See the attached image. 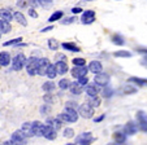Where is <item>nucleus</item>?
Segmentation results:
<instances>
[{
	"label": "nucleus",
	"mask_w": 147,
	"mask_h": 145,
	"mask_svg": "<svg viewBox=\"0 0 147 145\" xmlns=\"http://www.w3.org/2000/svg\"><path fill=\"white\" fill-rule=\"evenodd\" d=\"M59 118H60L63 122H68V123H74L77 122L78 118H80V113L78 110L76 109H72V108H67L65 106L64 112L59 114Z\"/></svg>",
	"instance_id": "1"
},
{
	"label": "nucleus",
	"mask_w": 147,
	"mask_h": 145,
	"mask_svg": "<svg viewBox=\"0 0 147 145\" xmlns=\"http://www.w3.org/2000/svg\"><path fill=\"white\" fill-rule=\"evenodd\" d=\"M38 66H39V57L31 56V57H29L28 61H26L25 69L30 77H34V75L38 74Z\"/></svg>",
	"instance_id": "2"
},
{
	"label": "nucleus",
	"mask_w": 147,
	"mask_h": 145,
	"mask_svg": "<svg viewBox=\"0 0 147 145\" xmlns=\"http://www.w3.org/2000/svg\"><path fill=\"white\" fill-rule=\"evenodd\" d=\"M26 61H28V58H26V56L24 55V53H17V55L13 57L12 63H11L12 70H14V71L22 70V69L26 66Z\"/></svg>",
	"instance_id": "3"
},
{
	"label": "nucleus",
	"mask_w": 147,
	"mask_h": 145,
	"mask_svg": "<svg viewBox=\"0 0 147 145\" xmlns=\"http://www.w3.org/2000/svg\"><path fill=\"white\" fill-rule=\"evenodd\" d=\"M11 141L13 145H26L28 144V136L24 134L22 130H17L11 135Z\"/></svg>",
	"instance_id": "4"
},
{
	"label": "nucleus",
	"mask_w": 147,
	"mask_h": 145,
	"mask_svg": "<svg viewBox=\"0 0 147 145\" xmlns=\"http://www.w3.org/2000/svg\"><path fill=\"white\" fill-rule=\"evenodd\" d=\"M39 136L45 137L47 140H55L56 139V130L52 128L51 126H48L47 123L42 124L40 130H39Z\"/></svg>",
	"instance_id": "5"
},
{
	"label": "nucleus",
	"mask_w": 147,
	"mask_h": 145,
	"mask_svg": "<svg viewBox=\"0 0 147 145\" xmlns=\"http://www.w3.org/2000/svg\"><path fill=\"white\" fill-rule=\"evenodd\" d=\"M94 109L95 108H92L89 102H85V104L80 105V108H78L80 117L85 118V119H90V118L94 117Z\"/></svg>",
	"instance_id": "6"
},
{
	"label": "nucleus",
	"mask_w": 147,
	"mask_h": 145,
	"mask_svg": "<svg viewBox=\"0 0 147 145\" xmlns=\"http://www.w3.org/2000/svg\"><path fill=\"white\" fill-rule=\"evenodd\" d=\"M95 141L91 132H82L76 137V145H90Z\"/></svg>",
	"instance_id": "7"
},
{
	"label": "nucleus",
	"mask_w": 147,
	"mask_h": 145,
	"mask_svg": "<svg viewBox=\"0 0 147 145\" xmlns=\"http://www.w3.org/2000/svg\"><path fill=\"white\" fill-rule=\"evenodd\" d=\"M95 19H96V14H95L94 11L91 9H87V11L82 12V16H81V22L83 25H91L94 23Z\"/></svg>",
	"instance_id": "8"
},
{
	"label": "nucleus",
	"mask_w": 147,
	"mask_h": 145,
	"mask_svg": "<svg viewBox=\"0 0 147 145\" xmlns=\"http://www.w3.org/2000/svg\"><path fill=\"white\" fill-rule=\"evenodd\" d=\"M137 123L142 132H147V114L143 110L137 112Z\"/></svg>",
	"instance_id": "9"
},
{
	"label": "nucleus",
	"mask_w": 147,
	"mask_h": 145,
	"mask_svg": "<svg viewBox=\"0 0 147 145\" xmlns=\"http://www.w3.org/2000/svg\"><path fill=\"white\" fill-rule=\"evenodd\" d=\"M109 75L107 74V73H98V74H95L94 77V83H96L99 87H106V86L109 84Z\"/></svg>",
	"instance_id": "10"
},
{
	"label": "nucleus",
	"mask_w": 147,
	"mask_h": 145,
	"mask_svg": "<svg viewBox=\"0 0 147 145\" xmlns=\"http://www.w3.org/2000/svg\"><path fill=\"white\" fill-rule=\"evenodd\" d=\"M89 66H74V67L70 70V74H72L73 78L78 79V78H82V77H86L87 73H89Z\"/></svg>",
	"instance_id": "11"
},
{
	"label": "nucleus",
	"mask_w": 147,
	"mask_h": 145,
	"mask_svg": "<svg viewBox=\"0 0 147 145\" xmlns=\"http://www.w3.org/2000/svg\"><path fill=\"white\" fill-rule=\"evenodd\" d=\"M51 65L50 60L47 57H40L39 58V66H38V75L40 77H45L46 73H47L48 66Z\"/></svg>",
	"instance_id": "12"
},
{
	"label": "nucleus",
	"mask_w": 147,
	"mask_h": 145,
	"mask_svg": "<svg viewBox=\"0 0 147 145\" xmlns=\"http://www.w3.org/2000/svg\"><path fill=\"white\" fill-rule=\"evenodd\" d=\"M46 123L57 131V130H60L61 126H63V120H61L59 117H56V118L55 117H48L47 119H46Z\"/></svg>",
	"instance_id": "13"
},
{
	"label": "nucleus",
	"mask_w": 147,
	"mask_h": 145,
	"mask_svg": "<svg viewBox=\"0 0 147 145\" xmlns=\"http://www.w3.org/2000/svg\"><path fill=\"white\" fill-rule=\"evenodd\" d=\"M85 91H86L87 96H98L100 93V87L96 83H89V84L85 87Z\"/></svg>",
	"instance_id": "14"
},
{
	"label": "nucleus",
	"mask_w": 147,
	"mask_h": 145,
	"mask_svg": "<svg viewBox=\"0 0 147 145\" xmlns=\"http://www.w3.org/2000/svg\"><path fill=\"white\" fill-rule=\"evenodd\" d=\"M138 130H139L138 123H136V122H133V120H129L128 123L124 126V132L126 135H134Z\"/></svg>",
	"instance_id": "15"
},
{
	"label": "nucleus",
	"mask_w": 147,
	"mask_h": 145,
	"mask_svg": "<svg viewBox=\"0 0 147 145\" xmlns=\"http://www.w3.org/2000/svg\"><path fill=\"white\" fill-rule=\"evenodd\" d=\"M55 66H56V70H57V74L59 75L67 74L68 70H69V66H68L67 61H56Z\"/></svg>",
	"instance_id": "16"
},
{
	"label": "nucleus",
	"mask_w": 147,
	"mask_h": 145,
	"mask_svg": "<svg viewBox=\"0 0 147 145\" xmlns=\"http://www.w3.org/2000/svg\"><path fill=\"white\" fill-rule=\"evenodd\" d=\"M11 63H12V58H11L9 52H5V51L0 52V66H1V67H7V66H9Z\"/></svg>",
	"instance_id": "17"
},
{
	"label": "nucleus",
	"mask_w": 147,
	"mask_h": 145,
	"mask_svg": "<svg viewBox=\"0 0 147 145\" xmlns=\"http://www.w3.org/2000/svg\"><path fill=\"white\" fill-rule=\"evenodd\" d=\"M89 70L91 71L92 74H98V73H102V71H103V65H102V62H100V61H96V60L91 61V62L89 63Z\"/></svg>",
	"instance_id": "18"
},
{
	"label": "nucleus",
	"mask_w": 147,
	"mask_h": 145,
	"mask_svg": "<svg viewBox=\"0 0 147 145\" xmlns=\"http://www.w3.org/2000/svg\"><path fill=\"white\" fill-rule=\"evenodd\" d=\"M61 48H64L68 52H81V48L78 45H76V43H72V41H64L61 43Z\"/></svg>",
	"instance_id": "19"
},
{
	"label": "nucleus",
	"mask_w": 147,
	"mask_h": 145,
	"mask_svg": "<svg viewBox=\"0 0 147 145\" xmlns=\"http://www.w3.org/2000/svg\"><path fill=\"white\" fill-rule=\"evenodd\" d=\"M83 88H85V87H82V86H81L80 83H78V80H77V82L70 83L69 90H70V93H72V95L78 96V95H81V93L83 92Z\"/></svg>",
	"instance_id": "20"
},
{
	"label": "nucleus",
	"mask_w": 147,
	"mask_h": 145,
	"mask_svg": "<svg viewBox=\"0 0 147 145\" xmlns=\"http://www.w3.org/2000/svg\"><path fill=\"white\" fill-rule=\"evenodd\" d=\"M11 31H12L11 22L0 18V34H8V33H11Z\"/></svg>",
	"instance_id": "21"
},
{
	"label": "nucleus",
	"mask_w": 147,
	"mask_h": 145,
	"mask_svg": "<svg viewBox=\"0 0 147 145\" xmlns=\"http://www.w3.org/2000/svg\"><path fill=\"white\" fill-rule=\"evenodd\" d=\"M13 17L14 19L17 21V23H20L21 26H28V21H26V17L24 16V13H21V12H13Z\"/></svg>",
	"instance_id": "22"
},
{
	"label": "nucleus",
	"mask_w": 147,
	"mask_h": 145,
	"mask_svg": "<svg viewBox=\"0 0 147 145\" xmlns=\"http://www.w3.org/2000/svg\"><path fill=\"white\" fill-rule=\"evenodd\" d=\"M113 140L115 142H117V144H124L125 141H126V134H125L124 131H117L113 134Z\"/></svg>",
	"instance_id": "23"
},
{
	"label": "nucleus",
	"mask_w": 147,
	"mask_h": 145,
	"mask_svg": "<svg viewBox=\"0 0 147 145\" xmlns=\"http://www.w3.org/2000/svg\"><path fill=\"white\" fill-rule=\"evenodd\" d=\"M0 18L11 22L12 19L14 18V17H13V13H12V12L9 11V9H7V8H1V9H0Z\"/></svg>",
	"instance_id": "24"
},
{
	"label": "nucleus",
	"mask_w": 147,
	"mask_h": 145,
	"mask_svg": "<svg viewBox=\"0 0 147 145\" xmlns=\"http://www.w3.org/2000/svg\"><path fill=\"white\" fill-rule=\"evenodd\" d=\"M57 70H56V66L55 63H51L50 66H48L47 69V73H46V77L48 78V79H55L56 77H57Z\"/></svg>",
	"instance_id": "25"
},
{
	"label": "nucleus",
	"mask_w": 147,
	"mask_h": 145,
	"mask_svg": "<svg viewBox=\"0 0 147 145\" xmlns=\"http://www.w3.org/2000/svg\"><path fill=\"white\" fill-rule=\"evenodd\" d=\"M55 88H56V84H55V82H52V79L47 80V82H45L42 84V90L45 91V92H53Z\"/></svg>",
	"instance_id": "26"
},
{
	"label": "nucleus",
	"mask_w": 147,
	"mask_h": 145,
	"mask_svg": "<svg viewBox=\"0 0 147 145\" xmlns=\"http://www.w3.org/2000/svg\"><path fill=\"white\" fill-rule=\"evenodd\" d=\"M137 87H134V86H131L130 83H128V84L122 86L121 88V92L125 93V95H133V93H137Z\"/></svg>",
	"instance_id": "27"
},
{
	"label": "nucleus",
	"mask_w": 147,
	"mask_h": 145,
	"mask_svg": "<svg viewBox=\"0 0 147 145\" xmlns=\"http://www.w3.org/2000/svg\"><path fill=\"white\" fill-rule=\"evenodd\" d=\"M111 41L115 44V45H124L125 44L124 36L120 35V34H113V35L111 36Z\"/></svg>",
	"instance_id": "28"
},
{
	"label": "nucleus",
	"mask_w": 147,
	"mask_h": 145,
	"mask_svg": "<svg viewBox=\"0 0 147 145\" xmlns=\"http://www.w3.org/2000/svg\"><path fill=\"white\" fill-rule=\"evenodd\" d=\"M47 44H48V48H50L51 51H53V52H56V51H57L59 48L61 47V44L59 43V41L56 40L55 38H50V39H48Z\"/></svg>",
	"instance_id": "29"
},
{
	"label": "nucleus",
	"mask_w": 147,
	"mask_h": 145,
	"mask_svg": "<svg viewBox=\"0 0 147 145\" xmlns=\"http://www.w3.org/2000/svg\"><path fill=\"white\" fill-rule=\"evenodd\" d=\"M64 17V12L63 11H55L50 16V18H48V22H55V21H60L61 18Z\"/></svg>",
	"instance_id": "30"
},
{
	"label": "nucleus",
	"mask_w": 147,
	"mask_h": 145,
	"mask_svg": "<svg viewBox=\"0 0 147 145\" xmlns=\"http://www.w3.org/2000/svg\"><path fill=\"white\" fill-rule=\"evenodd\" d=\"M87 102H89L92 108H98V106H100V104H102V99H100L99 96H89Z\"/></svg>",
	"instance_id": "31"
},
{
	"label": "nucleus",
	"mask_w": 147,
	"mask_h": 145,
	"mask_svg": "<svg viewBox=\"0 0 147 145\" xmlns=\"http://www.w3.org/2000/svg\"><path fill=\"white\" fill-rule=\"evenodd\" d=\"M128 82H129V83H134V84L138 86V87H143V86L147 84V79H142V78H137V77L129 78Z\"/></svg>",
	"instance_id": "32"
},
{
	"label": "nucleus",
	"mask_w": 147,
	"mask_h": 145,
	"mask_svg": "<svg viewBox=\"0 0 147 145\" xmlns=\"http://www.w3.org/2000/svg\"><path fill=\"white\" fill-rule=\"evenodd\" d=\"M21 130H22L24 134H25L28 137L34 136V135H33V130H31V122H25V123L22 124V127H21Z\"/></svg>",
	"instance_id": "33"
},
{
	"label": "nucleus",
	"mask_w": 147,
	"mask_h": 145,
	"mask_svg": "<svg viewBox=\"0 0 147 145\" xmlns=\"http://www.w3.org/2000/svg\"><path fill=\"white\" fill-rule=\"evenodd\" d=\"M115 91L112 90L109 86H106V87H103V91H102V96L104 99H111L112 96H113Z\"/></svg>",
	"instance_id": "34"
},
{
	"label": "nucleus",
	"mask_w": 147,
	"mask_h": 145,
	"mask_svg": "<svg viewBox=\"0 0 147 145\" xmlns=\"http://www.w3.org/2000/svg\"><path fill=\"white\" fill-rule=\"evenodd\" d=\"M42 122H39V120H34V122H31V130H33V135L34 136H39V130H40L42 127Z\"/></svg>",
	"instance_id": "35"
},
{
	"label": "nucleus",
	"mask_w": 147,
	"mask_h": 145,
	"mask_svg": "<svg viewBox=\"0 0 147 145\" xmlns=\"http://www.w3.org/2000/svg\"><path fill=\"white\" fill-rule=\"evenodd\" d=\"M57 86H59V88H60V90H63V91L69 90V87H70V80L67 79V78H63V79H60V82L57 83Z\"/></svg>",
	"instance_id": "36"
},
{
	"label": "nucleus",
	"mask_w": 147,
	"mask_h": 145,
	"mask_svg": "<svg viewBox=\"0 0 147 145\" xmlns=\"http://www.w3.org/2000/svg\"><path fill=\"white\" fill-rule=\"evenodd\" d=\"M115 57H120V58H129L131 57V52H129V51H117V52L113 53Z\"/></svg>",
	"instance_id": "37"
},
{
	"label": "nucleus",
	"mask_w": 147,
	"mask_h": 145,
	"mask_svg": "<svg viewBox=\"0 0 147 145\" xmlns=\"http://www.w3.org/2000/svg\"><path fill=\"white\" fill-rule=\"evenodd\" d=\"M22 41V38L20 36V38H14V39H11V40H8V41H4L3 43V45L4 47H11V45H17V44H20Z\"/></svg>",
	"instance_id": "38"
},
{
	"label": "nucleus",
	"mask_w": 147,
	"mask_h": 145,
	"mask_svg": "<svg viewBox=\"0 0 147 145\" xmlns=\"http://www.w3.org/2000/svg\"><path fill=\"white\" fill-rule=\"evenodd\" d=\"M39 112H40V114L42 115H47V114H50L51 113V106H50V104H43L40 106V109H39Z\"/></svg>",
	"instance_id": "39"
},
{
	"label": "nucleus",
	"mask_w": 147,
	"mask_h": 145,
	"mask_svg": "<svg viewBox=\"0 0 147 145\" xmlns=\"http://www.w3.org/2000/svg\"><path fill=\"white\" fill-rule=\"evenodd\" d=\"M72 62H73V65H74V66H85V65H86V60H85V58H82V57L73 58Z\"/></svg>",
	"instance_id": "40"
},
{
	"label": "nucleus",
	"mask_w": 147,
	"mask_h": 145,
	"mask_svg": "<svg viewBox=\"0 0 147 145\" xmlns=\"http://www.w3.org/2000/svg\"><path fill=\"white\" fill-rule=\"evenodd\" d=\"M63 135H64V137H67V139H73L74 137V130L73 128H65L64 131H63Z\"/></svg>",
	"instance_id": "41"
},
{
	"label": "nucleus",
	"mask_w": 147,
	"mask_h": 145,
	"mask_svg": "<svg viewBox=\"0 0 147 145\" xmlns=\"http://www.w3.org/2000/svg\"><path fill=\"white\" fill-rule=\"evenodd\" d=\"M77 21V17L72 16V17H65L63 21H61V25H72L73 22Z\"/></svg>",
	"instance_id": "42"
},
{
	"label": "nucleus",
	"mask_w": 147,
	"mask_h": 145,
	"mask_svg": "<svg viewBox=\"0 0 147 145\" xmlns=\"http://www.w3.org/2000/svg\"><path fill=\"white\" fill-rule=\"evenodd\" d=\"M52 3H53V0H39V4H40V7L42 8H50L51 5H52Z\"/></svg>",
	"instance_id": "43"
},
{
	"label": "nucleus",
	"mask_w": 147,
	"mask_h": 145,
	"mask_svg": "<svg viewBox=\"0 0 147 145\" xmlns=\"http://www.w3.org/2000/svg\"><path fill=\"white\" fill-rule=\"evenodd\" d=\"M43 100H45L46 104H52L53 102V96L51 92H47L45 96H43Z\"/></svg>",
	"instance_id": "44"
},
{
	"label": "nucleus",
	"mask_w": 147,
	"mask_h": 145,
	"mask_svg": "<svg viewBox=\"0 0 147 145\" xmlns=\"http://www.w3.org/2000/svg\"><path fill=\"white\" fill-rule=\"evenodd\" d=\"M78 83H80L82 87H86L87 84H89V78H87V75L86 77H82V78H78Z\"/></svg>",
	"instance_id": "45"
},
{
	"label": "nucleus",
	"mask_w": 147,
	"mask_h": 145,
	"mask_svg": "<svg viewBox=\"0 0 147 145\" xmlns=\"http://www.w3.org/2000/svg\"><path fill=\"white\" fill-rule=\"evenodd\" d=\"M28 5H29L28 0H17V7H18V8L24 9V8H26Z\"/></svg>",
	"instance_id": "46"
},
{
	"label": "nucleus",
	"mask_w": 147,
	"mask_h": 145,
	"mask_svg": "<svg viewBox=\"0 0 147 145\" xmlns=\"http://www.w3.org/2000/svg\"><path fill=\"white\" fill-rule=\"evenodd\" d=\"M28 4L30 5V8H38L40 4H39V0H28Z\"/></svg>",
	"instance_id": "47"
},
{
	"label": "nucleus",
	"mask_w": 147,
	"mask_h": 145,
	"mask_svg": "<svg viewBox=\"0 0 147 145\" xmlns=\"http://www.w3.org/2000/svg\"><path fill=\"white\" fill-rule=\"evenodd\" d=\"M65 106H67V108H72V109H76V110L80 108V106H78V104H77L76 101H68L67 104H65Z\"/></svg>",
	"instance_id": "48"
},
{
	"label": "nucleus",
	"mask_w": 147,
	"mask_h": 145,
	"mask_svg": "<svg viewBox=\"0 0 147 145\" xmlns=\"http://www.w3.org/2000/svg\"><path fill=\"white\" fill-rule=\"evenodd\" d=\"M28 13H29V16H30L31 18H38V13H36L35 8H29Z\"/></svg>",
	"instance_id": "49"
},
{
	"label": "nucleus",
	"mask_w": 147,
	"mask_h": 145,
	"mask_svg": "<svg viewBox=\"0 0 147 145\" xmlns=\"http://www.w3.org/2000/svg\"><path fill=\"white\" fill-rule=\"evenodd\" d=\"M136 51L138 53H141V55H147V48L146 47H137Z\"/></svg>",
	"instance_id": "50"
},
{
	"label": "nucleus",
	"mask_w": 147,
	"mask_h": 145,
	"mask_svg": "<svg viewBox=\"0 0 147 145\" xmlns=\"http://www.w3.org/2000/svg\"><path fill=\"white\" fill-rule=\"evenodd\" d=\"M83 9L81 8V7H74V8H72V13L73 14H78V13H82Z\"/></svg>",
	"instance_id": "51"
},
{
	"label": "nucleus",
	"mask_w": 147,
	"mask_h": 145,
	"mask_svg": "<svg viewBox=\"0 0 147 145\" xmlns=\"http://www.w3.org/2000/svg\"><path fill=\"white\" fill-rule=\"evenodd\" d=\"M106 118V114H100L99 117H96V118H94V122L95 123H99V122H102L103 119Z\"/></svg>",
	"instance_id": "52"
},
{
	"label": "nucleus",
	"mask_w": 147,
	"mask_h": 145,
	"mask_svg": "<svg viewBox=\"0 0 147 145\" xmlns=\"http://www.w3.org/2000/svg\"><path fill=\"white\" fill-rule=\"evenodd\" d=\"M51 30H53V26L51 25V26H47V27H43L40 30V33H48V31H51Z\"/></svg>",
	"instance_id": "53"
},
{
	"label": "nucleus",
	"mask_w": 147,
	"mask_h": 145,
	"mask_svg": "<svg viewBox=\"0 0 147 145\" xmlns=\"http://www.w3.org/2000/svg\"><path fill=\"white\" fill-rule=\"evenodd\" d=\"M141 65L144 66V67H147V55H144V57L141 60Z\"/></svg>",
	"instance_id": "54"
},
{
	"label": "nucleus",
	"mask_w": 147,
	"mask_h": 145,
	"mask_svg": "<svg viewBox=\"0 0 147 145\" xmlns=\"http://www.w3.org/2000/svg\"><path fill=\"white\" fill-rule=\"evenodd\" d=\"M57 61H67V57H65V55H61V53H59V55H57Z\"/></svg>",
	"instance_id": "55"
},
{
	"label": "nucleus",
	"mask_w": 147,
	"mask_h": 145,
	"mask_svg": "<svg viewBox=\"0 0 147 145\" xmlns=\"http://www.w3.org/2000/svg\"><path fill=\"white\" fill-rule=\"evenodd\" d=\"M3 145H13V142H12V141H11V139H9V140H7V141H4V142H3Z\"/></svg>",
	"instance_id": "56"
},
{
	"label": "nucleus",
	"mask_w": 147,
	"mask_h": 145,
	"mask_svg": "<svg viewBox=\"0 0 147 145\" xmlns=\"http://www.w3.org/2000/svg\"><path fill=\"white\" fill-rule=\"evenodd\" d=\"M107 145H120V144H117V142H108Z\"/></svg>",
	"instance_id": "57"
},
{
	"label": "nucleus",
	"mask_w": 147,
	"mask_h": 145,
	"mask_svg": "<svg viewBox=\"0 0 147 145\" xmlns=\"http://www.w3.org/2000/svg\"><path fill=\"white\" fill-rule=\"evenodd\" d=\"M65 145H76V144H72V142H69V144H65Z\"/></svg>",
	"instance_id": "58"
},
{
	"label": "nucleus",
	"mask_w": 147,
	"mask_h": 145,
	"mask_svg": "<svg viewBox=\"0 0 147 145\" xmlns=\"http://www.w3.org/2000/svg\"><path fill=\"white\" fill-rule=\"evenodd\" d=\"M85 1H94V0H85Z\"/></svg>",
	"instance_id": "59"
},
{
	"label": "nucleus",
	"mask_w": 147,
	"mask_h": 145,
	"mask_svg": "<svg viewBox=\"0 0 147 145\" xmlns=\"http://www.w3.org/2000/svg\"><path fill=\"white\" fill-rule=\"evenodd\" d=\"M0 38H1V34H0Z\"/></svg>",
	"instance_id": "60"
}]
</instances>
